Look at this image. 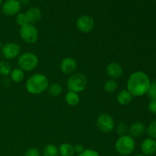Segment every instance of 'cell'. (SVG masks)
<instances>
[{
	"label": "cell",
	"mask_w": 156,
	"mask_h": 156,
	"mask_svg": "<svg viewBox=\"0 0 156 156\" xmlns=\"http://www.w3.org/2000/svg\"><path fill=\"white\" fill-rule=\"evenodd\" d=\"M151 81L146 73L143 71H136L131 73L126 82V90L133 97H142L148 94Z\"/></svg>",
	"instance_id": "cell-1"
},
{
	"label": "cell",
	"mask_w": 156,
	"mask_h": 156,
	"mask_svg": "<svg viewBox=\"0 0 156 156\" xmlns=\"http://www.w3.org/2000/svg\"><path fill=\"white\" fill-rule=\"evenodd\" d=\"M50 85L49 79L42 73L31 75L25 82V89L30 94H40L46 91Z\"/></svg>",
	"instance_id": "cell-2"
},
{
	"label": "cell",
	"mask_w": 156,
	"mask_h": 156,
	"mask_svg": "<svg viewBox=\"0 0 156 156\" xmlns=\"http://www.w3.org/2000/svg\"><path fill=\"white\" fill-rule=\"evenodd\" d=\"M136 141L130 135L121 136L115 143V149L117 153L121 156H128L135 150Z\"/></svg>",
	"instance_id": "cell-3"
},
{
	"label": "cell",
	"mask_w": 156,
	"mask_h": 156,
	"mask_svg": "<svg viewBox=\"0 0 156 156\" xmlns=\"http://www.w3.org/2000/svg\"><path fill=\"white\" fill-rule=\"evenodd\" d=\"M17 63L18 68L24 72H30L37 68L39 59L37 55L32 52H24L18 57Z\"/></svg>",
	"instance_id": "cell-4"
},
{
	"label": "cell",
	"mask_w": 156,
	"mask_h": 156,
	"mask_svg": "<svg viewBox=\"0 0 156 156\" xmlns=\"http://www.w3.org/2000/svg\"><path fill=\"white\" fill-rule=\"evenodd\" d=\"M88 80L86 76L81 73H75L69 76L66 82L67 88L69 91L76 93L82 92L86 88Z\"/></svg>",
	"instance_id": "cell-5"
},
{
	"label": "cell",
	"mask_w": 156,
	"mask_h": 156,
	"mask_svg": "<svg viewBox=\"0 0 156 156\" xmlns=\"http://www.w3.org/2000/svg\"><path fill=\"white\" fill-rule=\"evenodd\" d=\"M19 34L21 40L29 44H35L39 38V31L36 26L32 24H27L20 27Z\"/></svg>",
	"instance_id": "cell-6"
},
{
	"label": "cell",
	"mask_w": 156,
	"mask_h": 156,
	"mask_svg": "<svg viewBox=\"0 0 156 156\" xmlns=\"http://www.w3.org/2000/svg\"><path fill=\"white\" fill-rule=\"evenodd\" d=\"M96 126L100 131L105 133H108L114 130L115 127V122L110 114H101L98 117Z\"/></svg>",
	"instance_id": "cell-7"
},
{
	"label": "cell",
	"mask_w": 156,
	"mask_h": 156,
	"mask_svg": "<svg viewBox=\"0 0 156 156\" xmlns=\"http://www.w3.org/2000/svg\"><path fill=\"white\" fill-rule=\"evenodd\" d=\"M21 47L15 42H8L3 44L1 48V54L6 59H14L21 55Z\"/></svg>",
	"instance_id": "cell-8"
},
{
	"label": "cell",
	"mask_w": 156,
	"mask_h": 156,
	"mask_svg": "<svg viewBox=\"0 0 156 156\" xmlns=\"http://www.w3.org/2000/svg\"><path fill=\"white\" fill-rule=\"evenodd\" d=\"M76 28L82 33L88 34L92 31L95 27V22L89 15H84L79 17L76 22Z\"/></svg>",
	"instance_id": "cell-9"
},
{
	"label": "cell",
	"mask_w": 156,
	"mask_h": 156,
	"mask_svg": "<svg viewBox=\"0 0 156 156\" xmlns=\"http://www.w3.org/2000/svg\"><path fill=\"white\" fill-rule=\"evenodd\" d=\"M21 8L18 0H6L2 5V12L6 16H15L20 12Z\"/></svg>",
	"instance_id": "cell-10"
},
{
	"label": "cell",
	"mask_w": 156,
	"mask_h": 156,
	"mask_svg": "<svg viewBox=\"0 0 156 156\" xmlns=\"http://www.w3.org/2000/svg\"><path fill=\"white\" fill-rule=\"evenodd\" d=\"M78 67L77 61L76 59L73 57H65L61 60L60 64H59V68H60L61 72L63 74L71 76L72 74L76 72Z\"/></svg>",
	"instance_id": "cell-11"
},
{
	"label": "cell",
	"mask_w": 156,
	"mask_h": 156,
	"mask_svg": "<svg viewBox=\"0 0 156 156\" xmlns=\"http://www.w3.org/2000/svg\"><path fill=\"white\" fill-rule=\"evenodd\" d=\"M105 71H106L107 76L111 79H114V80L121 77L123 73V70L121 65L116 62H110L107 66Z\"/></svg>",
	"instance_id": "cell-12"
},
{
	"label": "cell",
	"mask_w": 156,
	"mask_h": 156,
	"mask_svg": "<svg viewBox=\"0 0 156 156\" xmlns=\"http://www.w3.org/2000/svg\"><path fill=\"white\" fill-rule=\"evenodd\" d=\"M140 149L145 155H152L156 152V141L152 138L145 139L140 145Z\"/></svg>",
	"instance_id": "cell-13"
},
{
	"label": "cell",
	"mask_w": 156,
	"mask_h": 156,
	"mask_svg": "<svg viewBox=\"0 0 156 156\" xmlns=\"http://www.w3.org/2000/svg\"><path fill=\"white\" fill-rule=\"evenodd\" d=\"M146 130V127L144 123L140 121L134 122L129 126V135L133 138L140 137L145 133Z\"/></svg>",
	"instance_id": "cell-14"
},
{
	"label": "cell",
	"mask_w": 156,
	"mask_h": 156,
	"mask_svg": "<svg viewBox=\"0 0 156 156\" xmlns=\"http://www.w3.org/2000/svg\"><path fill=\"white\" fill-rule=\"evenodd\" d=\"M25 14L27 15L29 24H36L38 21H41V18H42V12H41V9L37 7L30 8L25 12Z\"/></svg>",
	"instance_id": "cell-15"
},
{
	"label": "cell",
	"mask_w": 156,
	"mask_h": 156,
	"mask_svg": "<svg viewBox=\"0 0 156 156\" xmlns=\"http://www.w3.org/2000/svg\"><path fill=\"white\" fill-rule=\"evenodd\" d=\"M133 98V96L126 89L121 90L117 95V102L119 105H122V106L129 105L132 102Z\"/></svg>",
	"instance_id": "cell-16"
},
{
	"label": "cell",
	"mask_w": 156,
	"mask_h": 156,
	"mask_svg": "<svg viewBox=\"0 0 156 156\" xmlns=\"http://www.w3.org/2000/svg\"><path fill=\"white\" fill-rule=\"evenodd\" d=\"M65 101L68 105L75 107L77 106L80 102V97H79V94L78 93L69 91H67L65 95Z\"/></svg>",
	"instance_id": "cell-17"
},
{
	"label": "cell",
	"mask_w": 156,
	"mask_h": 156,
	"mask_svg": "<svg viewBox=\"0 0 156 156\" xmlns=\"http://www.w3.org/2000/svg\"><path fill=\"white\" fill-rule=\"evenodd\" d=\"M58 149L60 156H73L75 154L74 146L69 143H62Z\"/></svg>",
	"instance_id": "cell-18"
},
{
	"label": "cell",
	"mask_w": 156,
	"mask_h": 156,
	"mask_svg": "<svg viewBox=\"0 0 156 156\" xmlns=\"http://www.w3.org/2000/svg\"><path fill=\"white\" fill-rule=\"evenodd\" d=\"M11 80L15 83H21L24 79V72L20 68H15L10 73Z\"/></svg>",
	"instance_id": "cell-19"
},
{
	"label": "cell",
	"mask_w": 156,
	"mask_h": 156,
	"mask_svg": "<svg viewBox=\"0 0 156 156\" xmlns=\"http://www.w3.org/2000/svg\"><path fill=\"white\" fill-rule=\"evenodd\" d=\"M59 149L54 144H48L43 149L44 156H59Z\"/></svg>",
	"instance_id": "cell-20"
},
{
	"label": "cell",
	"mask_w": 156,
	"mask_h": 156,
	"mask_svg": "<svg viewBox=\"0 0 156 156\" xmlns=\"http://www.w3.org/2000/svg\"><path fill=\"white\" fill-rule=\"evenodd\" d=\"M48 93L53 97H57L62 92V87L59 83H51L47 88Z\"/></svg>",
	"instance_id": "cell-21"
},
{
	"label": "cell",
	"mask_w": 156,
	"mask_h": 156,
	"mask_svg": "<svg viewBox=\"0 0 156 156\" xmlns=\"http://www.w3.org/2000/svg\"><path fill=\"white\" fill-rule=\"evenodd\" d=\"M117 87H118L117 82L112 79H108L104 84V89L108 93L114 92L117 89Z\"/></svg>",
	"instance_id": "cell-22"
},
{
	"label": "cell",
	"mask_w": 156,
	"mask_h": 156,
	"mask_svg": "<svg viewBox=\"0 0 156 156\" xmlns=\"http://www.w3.org/2000/svg\"><path fill=\"white\" fill-rule=\"evenodd\" d=\"M12 67L7 61H0V75L2 76H8L12 72Z\"/></svg>",
	"instance_id": "cell-23"
},
{
	"label": "cell",
	"mask_w": 156,
	"mask_h": 156,
	"mask_svg": "<svg viewBox=\"0 0 156 156\" xmlns=\"http://www.w3.org/2000/svg\"><path fill=\"white\" fill-rule=\"evenodd\" d=\"M15 22H16L20 27H22V26L25 25V24H29L27 15H26L25 13H23V12H19L18 14H17L15 16Z\"/></svg>",
	"instance_id": "cell-24"
},
{
	"label": "cell",
	"mask_w": 156,
	"mask_h": 156,
	"mask_svg": "<svg viewBox=\"0 0 156 156\" xmlns=\"http://www.w3.org/2000/svg\"><path fill=\"white\" fill-rule=\"evenodd\" d=\"M117 133L120 136L129 134V126L125 123H120L117 126Z\"/></svg>",
	"instance_id": "cell-25"
},
{
	"label": "cell",
	"mask_w": 156,
	"mask_h": 156,
	"mask_svg": "<svg viewBox=\"0 0 156 156\" xmlns=\"http://www.w3.org/2000/svg\"><path fill=\"white\" fill-rule=\"evenodd\" d=\"M146 131H147L148 135L150 136V138L156 140V120H154L149 123L147 129H146Z\"/></svg>",
	"instance_id": "cell-26"
},
{
	"label": "cell",
	"mask_w": 156,
	"mask_h": 156,
	"mask_svg": "<svg viewBox=\"0 0 156 156\" xmlns=\"http://www.w3.org/2000/svg\"><path fill=\"white\" fill-rule=\"evenodd\" d=\"M147 94L150 97L151 99H156V80L151 82L150 88Z\"/></svg>",
	"instance_id": "cell-27"
},
{
	"label": "cell",
	"mask_w": 156,
	"mask_h": 156,
	"mask_svg": "<svg viewBox=\"0 0 156 156\" xmlns=\"http://www.w3.org/2000/svg\"><path fill=\"white\" fill-rule=\"evenodd\" d=\"M24 156H41V152L37 148H29L25 151Z\"/></svg>",
	"instance_id": "cell-28"
},
{
	"label": "cell",
	"mask_w": 156,
	"mask_h": 156,
	"mask_svg": "<svg viewBox=\"0 0 156 156\" xmlns=\"http://www.w3.org/2000/svg\"><path fill=\"white\" fill-rule=\"evenodd\" d=\"M79 156H100L98 152L94 149H85L82 153H81Z\"/></svg>",
	"instance_id": "cell-29"
},
{
	"label": "cell",
	"mask_w": 156,
	"mask_h": 156,
	"mask_svg": "<svg viewBox=\"0 0 156 156\" xmlns=\"http://www.w3.org/2000/svg\"><path fill=\"white\" fill-rule=\"evenodd\" d=\"M148 109L151 113L156 114V99H151L148 105Z\"/></svg>",
	"instance_id": "cell-30"
},
{
	"label": "cell",
	"mask_w": 156,
	"mask_h": 156,
	"mask_svg": "<svg viewBox=\"0 0 156 156\" xmlns=\"http://www.w3.org/2000/svg\"><path fill=\"white\" fill-rule=\"evenodd\" d=\"M85 147L82 146V144H77L74 146V151H75V153L78 154V155H80L81 153L83 152V151L85 150Z\"/></svg>",
	"instance_id": "cell-31"
},
{
	"label": "cell",
	"mask_w": 156,
	"mask_h": 156,
	"mask_svg": "<svg viewBox=\"0 0 156 156\" xmlns=\"http://www.w3.org/2000/svg\"><path fill=\"white\" fill-rule=\"evenodd\" d=\"M18 1H19L20 4H21V6H22V5L23 6H26V5H27L29 3H30V0H18Z\"/></svg>",
	"instance_id": "cell-32"
},
{
	"label": "cell",
	"mask_w": 156,
	"mask_h": 156,
	"mask_svg": "<svg viewBox=\"0 0 156 156\" xmlns=\"http://www.w3.org/2000/svg\"><path fill=\"white\" fill-rule=\"evenodd\" d=\"M133 156H146V155H143V154H136V155H135Z\"/></svg>",
	"instance_id": "cell-33"
},
{
	"label": "cell",
	"mask_w": 156,
	"mask_h": 156,
	"mask_svg": "<svg viewBox=\"0 0 156 156\" xmlns=\"http://www.w3.org/2000/svg\"><path fill=\"white\" fill-rule=\"evenodd\" d=\"M2 0H0V7H1L2 6Z\"/></svg>",
	"instance_id": "cell-34"
},
{
	"label": "cell",
	"mask_w": 156,
	"mask_h": 156,
	"mask_svg": "<svg viewBox=\"0 0 156 156\" xmlns=\"http://www.w3.org/2000/svg\"><path fill=\"white\" fill-rule=\"evenodd\" d=\"M1 56H2V54L1 53H0V61H1Z\"/></svg>",
	"instance_id": "cell-35"
}]
</instances>
